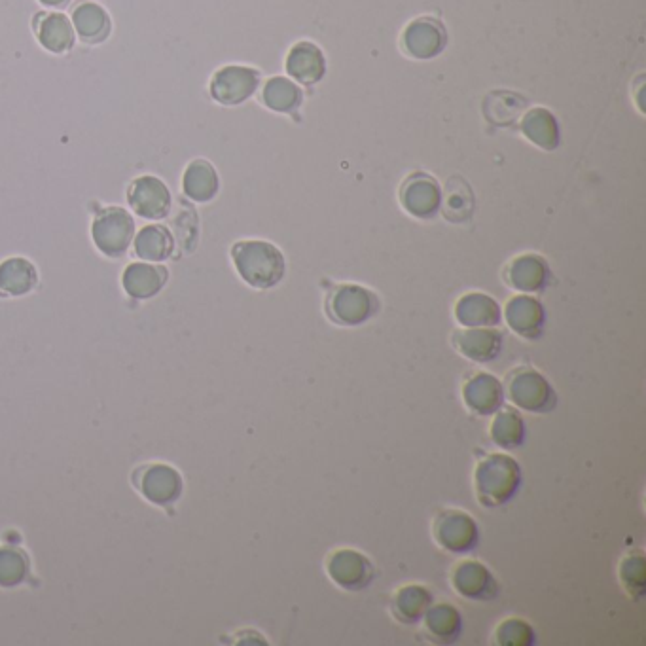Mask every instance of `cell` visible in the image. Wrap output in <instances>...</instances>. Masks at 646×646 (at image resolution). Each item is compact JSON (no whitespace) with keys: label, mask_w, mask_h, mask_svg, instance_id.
Instances as JSON below:
<instances>
[{"label":"cell","mask_w":646,"mask_h":646,"mask_svg":"<svg viewBox=\"0 0 646 646\" xmlns=\"http://www.w3.org/2000/svg\"><path fill=\"white\" fill-rule=\"evenodd\" d=\"M402 42L415 59H431L446 48L448 35L438 19L419 18L406 27Z\"/></svg>","instance_id":"obj_10"},{"label":"cell","mask_w":646,"mask_h":646,"mask_svg":"<svg viewBox=\"0 0 646 646\" xmlns=\"http://www.w3.org/2000/svg\"><path fill=\"white\" fill-rule=\"evenodd\" d=\"M38 40L46 50H50L54 54L69 52L74 44L71 21L63 14L46 16L38 25Z\"/></svg>","instance_id":"obj_27"},{"label":"cell","mask_w":646,"mask_h":646,"mask_svg":"<svg viewBox=\"0 0 646 646\" xmlns=\"http://www.w3.org/2000/svg\"><path fill=\"white\" fill-rule=\"evenodd\" d=\"M326 573L341 590L362 592L374 582L376 567L368 557L357 550L340 548L326 559Z\"/></svg>","instance_id":"obj_5"},{"label":"cell","mask_w":646,"mask_h":646,"mask_svg":"<svg viewBox=\"0 0 646 646\" xmlns=\"http://www.w3.org/2000/svg\"><path fill=\"white\" fill-rule=\"evenodd\" d=\"M455 349L474 362H491L501 355L503 334L493 328H470L455 332Z\"/></svg>","instance_id":"obj_14"},{"label":"cell","mask_w":646,"mask_h":646,"mask_svg":"<svg viewBox=\"0 0 646 646\" xmlns=\"http://www.w3.org/2000/svg\"><path fill=\"white\" fill-rule=\"evenodd\" d=\"M506 321L508 326L527 340H537L542 334L546 313L539 300L531 296H514L506 306Z\"/></svg>","instance_id":"obj_15"},{"label":"cell","mask_w":646,"mask_h":646,"mask_svg":"<svg viewBox=\"0 0 646 646\" xmlns=\"http://www.w3.org/2000/svg\"><path fill=\"white\" fill-rule=\"evenodd\" d=\"M521 129L527 139L544 150H554L559 144V127L556 118L546 108H533L525 114Z\"/></svg>","instance_id":"obj_23"},{"label":"cell","mask_w":646,"mask_h":646,"mask_svg":"<svg viewBox=\"0 0 646 646\" xmlns=\"http://www.w3.org/2000/svg\"><path fill=\"white\" fill-rule=\"evenodd\" d=\"M495 639L503 646H533L537 643V633L521 618H506L495 629Z\"/></svg>","instance_id":"obj_33"},{"label":"cell","mask_w":646,"mask_h":646,"mask_svg":"<svg viewBox=\"0 0 646 646\" xmlns=\"http://www.w3.org/2000/svg\"><path fill=\"white\" fill-rule=\"evenodd\" d=\"M36 270L23 258H10L0 266V290L10 296L27 294L35 287Z\"/></svg>","instance_id":"obj_28"},{"label":"cell","mask_w":646,"mask_h":646,"mask_svg":"<svg viewBox=\"0 0 646 646\" xmlns=\"http://www.w3.org/2000/svg\"><path fill=\"white\" fill-rule=\"evenodd\" d=\"M326 311L334 323L357 326L374 317L377 298L368 288L359 285H343L334 288L328 298Z\"/></svg>","instance_id":"obj_6"},{"label":"cell","mask_w":646,"mask_h":646,"mask_svg":"<svg viewBox=\"0 0 646 646\" xmlns=\"http://www.w3.org/2000/svg\"><path fill=\"white\" fill-rule=\"evenodd\" d=\"M432 537L442 550L463 556L480 544V525L465 510L446 508L438 512L432 523Z\"/></svg>","instance_id":"obj_4"},{"label":"cell","mask_w":646,"mask_h":646,"mask_svg":"<svg viewBox=\"0 0 646 646\" xmlns=\"http://www.w3.org/2000/svg\"><path fill=\"white\" fill-rule=\"evenodd\" d=\"M239 275L254 288H271L285 277V256L268 241H241L232 251Z\"/></svg>","instance_id":"obj_2"},{"label":"cell","mask_w":646,"mask_h":646,"mask_svg":"<svg viewBox=\"0 0 646 646\" xmlns=\"http://www.w3.org/2000/svg\"><path fill=\"white\" fill-rule=\"evenodd\" d=\"M287 71L302 84L319 82L326 72L323 52L311 42H298L288 54Z\"/></svg>","instance_id":"obj_20"},{"label":"cell","mask_w":646,"mask_h":646,"mask_svg":"<svg viewBox=\"0 0 646 646\" xmlns=\"http://www.w3.org/2000/svg\"><path fill=\"white\" fill-rule=\"evenodd\" d=\"M173 251L171 234L162 226H146L135 239V252L148 262H162Z\"/></svg>","instance_id":"obj_29"},{"label":"cell","mask_w":646,"mask_h":646,"mask_svg":"<svg viewBox=\"0 0 646 646\" xmlns=\"http://www.w3.org/2000/svg\"><path fill=\"white\" fill-rule=\"evenodd\" d=\"M434 603L431 590L421 584H408L396 590L391 599V612L404 626H417Z\"/></svg>","instance_id":"obj_18"},{"label":"cell","mask_w":646,"mask_h":646,"mask_svg":"<svg viewBox=\"0 0 646 646\" xmlns=\"http://www.w3.org/2000/svg\"><path fill=\"white\" fill-rule=\"evenodd\" d=\"M27 575V561L16 550H0V586H16Z\"/></svg>","instance_id":"obj_34"},{"label":"cell","mask_w":646,"mask_h":646,"mask_svg":"<svg viewBox=\"0 0 646 646\" xmlns=\"http://www.w3.org/2000/svg\"><path fill=\"white\" fill-rule=\"evenodd\" d=\"M93 241L108 256H120L127 251L135 232L133 218L124 209L112 207L103 211L93 222Z\"/></svg>","instance_id":"obj_8"},{"label":"cell","mask_w":646,"mask_h":646,"mask_svg":"<svg viewBox=\"0 0 646 646\" xmlns=\"http://www.w3.org/2000/svg\"><path fill=\"white\" fill-rule=\"evenodd\" d=\"M474 209V198L470 194L467 182L461 179H451L448 182V198L444 215L451 222H463L472 215Z\"/></svg>","instance_id":"obj_32"},{"label":"cell","mask_w":646,"mask_h":646,"mask_svg":"<svg viewBox=\"0 0 646 646\" xmlns=\"http://www.w3.org/2000/svg\"><path fill=\"white\" fill-rule=\"evenodd\" d=\"M504 395L512 400L516 408L529 413H550L557 406L556 389L531 366L518 368L508 376Z\"/></svg>","instance_id":"obj_3"},{"label":"cell","mask_w":646,"mask_h":646,"mask_svg":"<svg viewBox=\"0 0 646 646\" xmlns=\"http://www.w3.org/2000/svg\"><path fill=\"white\" fill-rule=\"evenodd\" d=\"M453 590L468 601H493L499 597L501 586L495 575L485 567L484 563L467 559L455 565L451 573Z\"/></svg>","instance_id":"obj_7"},{"label":"cell","mask_w":646,"mask_h":646,"mask_svg":"<svg viewBox=\"0 0 646 646\" xmlns=\"http://www.w3.org/2000/svg\"><path fill=\"white\" fill-rule=\"evenodd\" d=\"M218 192L215 167L209 162H192L184 173V194L194 201H211Z\"/></svg>","instance_id":"obj_26"},{"label":"cell","mask_w":646,"mask_h":646,"mask_svg":"<svg viewBox=\"0 0 646 646\" xmlns=\"http://www.w3.org/2000/svg\"><path fill=\"white\" fill-rule=\"evenodd\" d=\"M182 482L180 476L169 467H152L144 472L143 491L144 495L154 503H171L180 495Z\"/></svg>","instance_id":"obj_24"},{"label":"cell","mask_w":646,"mask_h":646,"mask_svg":"<svg viewBox=\"0 0 646 646\" xmlns=\"http://www.w3.org/2000/svg\"><path fill=\"white\" fill-rule=\"evenodd\" d=\"M504 398L503 383L485 372L470 377L463 387V400L468 410L482 417L499 412L503 408Z\"/></svg>","instance_id":"obj_12"},{"label":"cell","mask_w":646,"mask_h":646,"mask_svg":"<svg viewBox=\"0 0 646 646\" xmlns=\"http://www.w3.org/2000/svg\"><path fill=\"white\" fill-rule=\"evenodd\" d=\"M423 624H425V633L429 635V639L438 645L457 643L459 637L463 635V628H465L463 614L459 612L457 607H453L449 603H440V605L432 603L431 609L423 618Z\"/></svg>","instance_id":"obj_17"},{"label":"cell","mask_w":646,"mask_h":646,"mask_svg":"<svg viewBox=\"0 0 646 646\" xmlns=\"http://www.w3.org/2000/svg\"><path fill=\"white\" fill-rule=\"evenodd\" d=\"M400 196L404 209L417 218H431L436 215L442 201L438 182L423 173H415L406 180Z\"/></svg>","instance_id":"obj_13"},{"label":"cell","mask_w":646,"mask_h":646,"mask_svg":"<svg viewBox=\"0 0 646 646\" xmlns=\"http://www.w3.org/2000/svg\"><path fill=\"white\" fill-rule=\"evenodd\" d=\"M620 582L633 599H641L646 592V559L643 552H631L620 563Z\"/></svg>","instance_id":"obj_31"},{"label":"cell","mask_w":646,"mask_h":646,"mask_svg":"<svg viewBox=\"0 0 646 646\" xmlns=\"http://www.w3.org/2000/svg\"><path fill=\"white\" fill-rule=\"evenodd\" d=\"M165 285V270L150 264H131L124 273V288L133 298H152Z\"/></svg>","instance_id":"obj_25"},{"label":"cell","mask_w":646,"mask_h":646,"mask_svg":"<svg viewBox=\"0 0 646 646\" xmlns=\"http://www.w3.org/2000/svg\"><path fill=\"white\" fill-rule=\"evenodd\" d=\"M457 321L468 328H487L501 323V307L499 304L480 292H468L459 298L455 306Z\"/></svg>","instance_id":"obj_19"},{"label":"cell","mask_w":646,"mask_h":646,"mask_svg":"<svg viewBox=\"0 0 646 646\" xmlns=\"http://www.w3.org/2000/svg\"><path fill=\"white\" fill-rule=\"evenodd\" d=\"M495 419L491 423V438L499 448L512 451L525 444V421L521 417L520 410L516 408H501L499 412L493 413Z\"/></svg>","instance_id":"obj_21"},{"label":"cell","mask_w":646,"mask_h":646,"mask_svg":"<svg viewBox=\"0 0 646 646\" xmlns=\"http://www.w3.org/2000/svg\"><path fill=\"white\" fill-rule=\"evenodd\" d=\"M129 203L137 215L158 220L169 213L171 194L162 180L156 177H141L129 188Z\"/></svg>","instance_id":"obj_11"},{"label":"cell","mask_w":646,"mask_h":646,"mask_svg":"<svg viewBox=\"0 0 646 646\" xmlns=\"http://www.w3.org/2000/svg\"><path fill=\"white\" fill-rule=\"evenodd\" d=\"M260 74L249 67H224L211 82V93L222 105H239L258 88Z\"/></svg>","instance_id":"obj_9"},{"label":"cell","mask_w":646,"mask_h":646,"mask_svg":"<svg viewBox=\"0 0 646 646\" xmlns=\"http://www.w3.org/2000/svg\"><path fill=\"white\" fill-rule=\"evenodd\" d=\"M72 23L78 36L90 44L103 42L110 33V19L107 12L101 6L91 2H84L74 10Z\"/></svg>","instance_id":"obj_22"},{"label":"cell","mask_w":646,"mask_h":646,"mask_svg":"<svg viewBox=\"0 0 646 646\" xmlns=\"http://www.w3.org/2000/svg\"><path fill=\"white\" fill-rule=\"evenodd\" d=\"M550 281V268L537 254H523L506 268V283L520 292H539Z\"/></svg>","instance_id":"obj_16"},{"label":"cell","mask_w":646,"mask_h":646,"mask_svg":"<svg viewBox=\"0 0 646 646\" xmlns=\"http://www.w3.org/2000/svg\"><path fill=\"white\" fill-rule=\"evenodd\" d=\"M42 4H46V6H61V4H65L67 0H40Z\"/></svg>","instance_id":"obj_35"},{"label":"cell","mask_w":646,"mask_h":646,"mask_svg":"<svg viewBox=\"0 0 646 646\" xmlns=\"http://www.w3.org/2000/svg\"><path fill=\"white\" fill-rule=\"evenodd\" d=\"M264 103L275 112H292L302 103V91L287 78H271L264 88Z\"/></svg>","instance_id":"obj_30"},{"label":"cell","mask_w":646,"mask_h":646,"mask_svg":"<svg viewBox=\"0 0 646 646\" xmlns=\"http://www.w3.org/2000/svg\"><path fill=\"white\" fill-rule=\"evenodd\" d=\"M521 478L520 463L514 457L506 453L487 455L474 472L478 501L487 508L510 503L520 491Z\"/></svg>","instance_id":"obj_1"}]
</instances>
